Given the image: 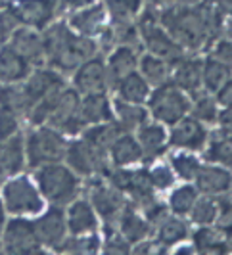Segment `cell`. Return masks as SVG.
I'll use <instances>...</instances> for the list:
<instances>
[{"instance_id":"6da1fadb","label":"cell","mask_w":232,"mask_h":255,"mask_svg":"<svg viewBox=\"0 0 232 255\" xmlns=\"http://www.w3.org/2000/svg\"><path fill=\"white\" fill-rule=\"evenodd\" d=\"M161 27L182 48L198 50L211 42L221 27L219 12L211 4H175L159 17Z\"/></svg>"},{"instance_id":"7a4b0ae2","label":"cell","mask_w":232,"mask_h":255,"mask_svg":"<svg viewBox=\"0 0 232 255\" xmlns=\"http://www.w3.org/2000/svg\"><path fill=\"white\" fill-rule=\"evenodd\" d=\"M42 48H44L46 60L52 62V65L64 71H71V69H77L89 58H92L96 44L89 37L73 35L65 25L58 23L44 33Z\"/></svg>"},{"instance_id":"3957f363","label":"cell","mask_w":232,"mask_h":255,"mask_svg":"<svg viewBox=\"0 0 232 255\" xmlns=\"http://www.w3.org/2000/svg\"><path fill=\"white\" fill-rule=\"evenodd\" d=\"M40 194L52 202V204H67L79 190V180L73 171L58 163L40 165V171L37 173Z\"/></svg>"},{"instance_id":"277c9868","label":"cell","mask_w":232,"mask_h":255,"mask_svg":"<svg viewBox=\"0 0 232 255\" xmlns=\"http://www.w3.org/2000/svg\"><path fill=\"white\" fill-rule=\"evenodd\" d=\"M65 150H67V144L62 138V134L56 132L54 128L39 127L27 138L25 153L33 167L58 163L65 157Z\"/></svg>"},{"instance_id":"5b68a950","label":"cell","mask_w":232,"mask_h":255,"mask_svg":"<svg viewBox=\"0 0 232 255\" xmlns=\"http://www.w3.org/2000/svg\"><path fill=\"white\" fill-rule=\"evenodd\" d=\"M190 110V100L175 83H163L150 98V112L157 121L175 125Z\"/></svg>"},{"instance_id":"8992f818","label":"cell","mask_w":232,"mask_h":255,"mask_svg":"<svg viewBox=\"0 0 232 255\" xmlns=\"http://www.w3.org/2000/svg\"><path fill=\"white\" fill-rule=\"evenodd\" d=\"M2 205L12 215H37L42 211L39 190L25 177L8 180L2 188Z\"/></svg>"},{"instance_id":"52a82bcc","label":"cell","mask_w":232,"mask_h":255,"mask_svg":"<svg viewBox=\"0 0 232 255\" xmlns=\"http://www.w3.org/2000/svg\"><path fill=\"white\" fill-rule=\"evenodd\" d=\"M140 35L148 46V50L159 58H163L167 64L182 60V46L171 38V35L155 21L152 13L146 12L144 19L140 21Z\"/></svg>"},{"instance_id":"ba28073f","label":"cell","mask_w":232,"mask_h":255,"mask_svg":"<svg viewBox=\"0 0 232 255\" xmlns=\"http://www.w3.org/2000/svg\"><path fill=\"white\" fill-rule=\"evenodd\" d=\"M81 98L77 96L75 90H65L62 92L60 100L56 102V106L52 108L50 115H48V123L54 128H60L64 132H71L75 134L81 128L85 127V121L81 117Z\"/></svg>"},{"instance_id":"9c48e42d","label":"cell","mask_w":232,"mask_h":255,"mask_svg":"<svg viewBox=\"0 0 232 255\" xmlns=\"http://www.w3.org/2000/svg\"><path fill=\"white\" fill-rule=\"evenodd\" d=\"M65 159L73 171L81 175H92V173H102L106 171V155L104 150L92 146L87 140L71 142L65 150Z\"/></svg>"},{"instance_id":"30bf717a","label":"cell","mask_w":232,"mask_h":255,"mask_svg":"<svg viewBox=\"0 0 232 255\" xmlns=\"http://www.w3.org/2000/svg\"><path fill=\"white\" fill-rule=\"evenodd\" d=\"M4 248L8 254H37L40 244L33 229V223L25 219H12L4 230Z\"/></svg>"},{"instance_id":"8fae6325","label":"cell","mask_w":232,"mask_h":255,"mask_svg":"<svg viewBox=\"0 0 232 255\" xmlns=\"http://www.w3.org/2000/svg\"><path fill=\"white\" fill-rule=\"evenodd\" d=\"M207 142V130L196 117H182L171 130V144L184 150H202Z\"/></svg>"},{"instance_id":"7c38bea8","label":"cell","mask_w":232,"mask_h":255,"mask_svg":"<svg viewBox=\"0 0 232 255\" xmlns=\"http://www.w3.org/2000/svg\"><path fill=\"white\" fill-rule=\"evenodd\" d=\"M58 0H19L13 12L25 25L42 29L54 17Z\"/></svg>"},{"instance_id":"4fadbf2b","label":"cell","mask_w":232,"mask_h":255,"mask_svg":"<svg viewBox=\"0 0 232 255\" xmlns=\"http://www.w3.org/2000/svg\"><path fill=\"white\" fill-rule=\"evenodd\" d=\"M33 229H35V234H37V240L40 246L56 248L65 238L67 225H65L64 213L60 209H52L33 223Z\"/></svg>"},{"instance_id":"5bb4252c","label":"cell","mask_w":232,"mask_h":255,"mask_svg":"<svg viewBox=\"0 0 232 255\" xmlns=\"http://www.w3.org/2000/svg\"><path fill=\"white\" fill-rule=\"evenodd\" d=\"M77 75H75V85L77 90L83 94H96V92H104L108 87V71L106 65L100 60H92L89 58L87 62L77 67Z\"/></svg>"},{"instance_id":"9a60e30c","label":"cell","mask_w":232,"mask_h":255,"mask_svg":"<svg viewBox=\"0 0 232 255\" xmlns=\"http://www.w3.org/2000/svg\"><path fill=\"white\" fill-rule=\"evenodd\" d=\"M91 202H92V205H94V209H96L106 221L121 219L123 211H125L123 196L119 194V190H117L116 186L110 188V186L96 184V186L92 188Z\"/></svg>"},{"instance_id":"2e32d148","label":"cell","mask_w":232,"mask_h":255,"mask_svg":"<svg viewBox=\"0 0 232 255\" xmlns=\"http://www.w3.org/2000/svg\"><path fill=\"white\" fill-rule=\"evenodd\" d=\"M10 46L23 56L29 64H39L44 58V48H42V37L35 33L29 27H17L10 35Z\"/></svg>"},{"instance_id":"e0dca14e","label":"cell","mask_w":232,"mask_h":255,"mask_svg":"<svg viewBox=\"0 0 232 255\" xmlns=\"http://www.w3.org/2000/svg\"><path fill=\"white\" fill-rule=\"evenodd\" d=\"M196 184L207 196H223L232 188V173L225 167H200Z\"/></svg>"},{"instance_id":"ac0fdd59","label":"cell","mask_w":232,"mask_h":255,"mask_svg":"<svg viewBox=\"0 0 232 255\" xmlns=\"http://www.w3.org/2000/svg\"><path fill=\"white\" fill-rule=\"evenodd\" d=\"M25 161V144L19 136L0 140V177H10L21 171Z\"/></svg>"},{"instance_id":"d6986e66","label":"cell","mask_w":232,"mask_h":255,"mask_svg":"<svg viewBox=\"0 0 232 255\" xmlns=\"http://www.w3.org/2000/svg\"><path fill=\"white\" fill-rule=\"evenodd\" d=\"M29 75V62L12 46L0 48V81L6 85L19 83Z\"/></svg>"},{"instance_id":"ffe728a7","label":"cell","mask_w":232,"mask_h":255,"mask_svg":"<svg viewBox=\"0 0 232 255\" xmlns=\"http://www.w3.org/2000/svg\"><path fill=\"white\" fill-rule=\"evenodd\" d=\"M65 225L71 230V234H91L96 230V213L92 209V205L87 200H79L75 204L69 205L67 209V217Z\"/></svg>"},{"instance_id":"44dd1931","label":"cell","mask_w":232,"mask_h":255,"mask_svg":"<svg viewBox=\"0 0 232 255\" xmlns=\"http://www.w3.org/2000/svg\"><path fill=\"white\" fill-rule=\"evenodd\" d=\"M81 117L87 123H104V121H112L114 119V112H112V106L110 100L106 98L104 92H96V94H85V98L81 100Z\"/></svg>"},{"instance_id":"7402d4cb","label":"cell","mask_w":232,"mask_h":255,"mask_svg":"<svg viewBox=\"0 0 232 255\" xmlns=\"http://www.w3.org/2000/svg\"><path fill=\"white\" fill-rule=\"evenodd\" d=\"M136 67V56L132 52V46H119L112 58H110V64H108V81L112 79L114 85H119L121 79L132 73Z\"/></svg>"},{"instance_id":"603a6c76","label":"cell","mask_w":232,"mask_h":255,"mask_svg":"<svg viewBox=\"0 0 232 255\" xmlns=\"http://www.w3.org/2000/svg\"><path fill=\"white\" fill-rule=\"evenodd\" d=\"M202 60H181V64L175 69V85L184 92H198L202 87Z\"/></svg>"},{"instance_id":"cb8c5ba5","label":"cell","mask_w":232,"mask_h":255,"mask_svg":"<svg viewBox=\"0 0 232 255\" xmlns=\"http://www.w3.org/2000/svg\"><path fill=\"white\" fill-rule=\"evenodd\" d=\"M56 83H60V77L56 75L54 71H37V73H33V75L29 77L25 83L21 85L23 92H25L27 102H29V110L39 102Z\"/></svg>"},{"instance_id":"d4e9b609","label":"cell","mask_w":232,"mask_h":255,"mask_svg":"<svg viewBox=\"0 0 232 255\" xmlns=\"http://www.w3.org/2000/svg\"><path fill=\"white\" fill-rule=\"evenodd\" d=\"M110 153H112V159L114 163L119 167L130 165V163H136L142 157V148L138 140H134L129 134H119L116 138V142L110 146Z\"/></svg>"},{"instance_id":"484cf974","label":"cell","mask_w":232,"mask_h":255,"mask_svg":"<svg viewBox=\"0 0 232 255\" xmlns=\"http://www.w3.org/2000/svg\"><path fill=\"white\" fill-rule=\"evenodd\" d=\"M117 87H119L121 100H125V102L142 104L150 96V85H148V81L140 73H136V71L129 73L125 79H121Z\"/></svg>"},{"instance_id":"4316f807","label":"cell","mask_w":232,"mask_h":255,"mask_svg":"<svg viewBox=\"0 0 232 255\" xmlns=\"http://www.w3.org/2000/svg\"><path fill=\"white\" fill-rule=\"evenodd\" d=\"M104 17H106V10H104L102 4H96V6H91L83 12L75 13L69 23L73 29H77L81 35L89 37V35H94L100 31V27L104 25Z\"/></svg>"},{"instance_id":"83f0119b","label":"cell","mask_w":232,"mask_h":255,"mask_svg":"<svg viewBox=\"0 0 232 255\" xmlns=\"http://www.w3.org/2000/svg\"><path fill=\"white\" fill-rule=\"evenodd\" d=\"M121 132H123V127L119 123H112V121L94 123L91 128L85 130V140L106 152V150H110V146L116 142V138Z\"/></svg>"},{"instance_id":"f1b7e54d","label":"cell","mask_w":232,"mask_h":255,"mask_svg":"<svg viewBox=\"0 0 232 255\" xmlns=\"http://www.w3.org/2000/svg\"><path fill=\"white\" fill-rule=\"evenodd\" d=\"M167 73H169V64L155 56V54H144L140 58V75L148 81V85H163L167 81Z\"/></svg>"},{"instance_id":"f546056e","label":"cell","mask_w":232,"mask_h":255,"mask_svg":"<svg viewBox=\"0 0 232 255\" xmlns=\"http://www.w3.org/2000/svg\"><path fill=\"white\" fill-rule=\"evenodd\" d=\"M231 79V67L227 64H223L217 58H207V62L204 64V71H202V83L206 85L207 90L217 92V90Z\"/></svg>"},{"instance_id":"4dcf8cb0","label":"cell","mask_w":232,"mask_h":255,"mask_svg":"<svg viewBox=\"0 0 232 255\" xmlns=\"http://www.w3.org/2000/svg\"><path fill=\"white\" fill-rule=\"evenodd\" d=\"M165 140H167V134H165V128L159 127V125H148L144 123V127L138 130V144L142 148V153H148V155H157L165 148Z\"/></svg>"},{"instance_id":"1f68e13d","label":"cell","mask_w":232,"mask_h":255,"mask_svg":"<svg viewBox=\"0 0 232 255\" xmlns=\"http://www.w3.org/2000/svg\"><path fill=\"white\" fill-rule=\"evenodd\" d=\"M194 246L202 254H225L227 246L223 242V232L213 229H200L194 234Z\"/></svg>"},{"instance_id":"d6a6232c","label":"cell","mask_w":232,"mask_h":255,"mask_svg":"<svg viewBox=\"0 0 232 255\" xmlns=\"http://www.w3.org/2000/svg\"><path fill=\"white\" fill-rule=\"evenodd\" d=\"M117 108V115H119V125L123 128H136L146 123L148 119V112L142 110L140 106L136 104L125 102V100H119L116 104Z\"/></svg>"},{"instance_id":"836d02e7","label":"cell","mask_w":232,"mask_h":255,"mask_svg":"<svg viewBox=\"0 0 232 255\" xmlns=\"http://www.w3.org/2000/svg\"><path fill=\"white\" fill-rule=\"evenodd\" d=\"M121 232L127 238V242H140L148 234V223L138 215H134L132 211L125 209L121 215Z\"/></svg>"},{"instance_id":"e575fe53","label":"cell","mask_w":232,"mask_h":255,"mask_svg":"<svg viewBox=\"0 0 232 255\" xmlns=\"http://www.w3.org/2000/svg\"><path fill=\"white\" fill-rule=\"evenodd\" d=\"M0 106L12 110L15 114L29 112V102H27V98H25L23 87H21V85L15 87V83L2 87V89H0Z\"/></svg>"},{"instance_id":"d590c367","label":"cell","mask_w":232,"mask_h":255,"mask_svg":"<svg viewBox=\"0 0 232 255\" xmlns=\"http://www.w3.org/2000/svg\"><path fill=\"white\" fill-rule=\"evenodd\" d=\"M186 225L182 223L181 219L171 217L163 219L161 225H159V232H157V240L163 246H173V244L181 242L186 238Z\"/></svg>"},{"instance_id":"8d00e7d4","label":"cell","mask_w":232,"mask_h":255,"mask_svg":"<svg viewBox=\"0 0 232 255\" xmlns=\"http://www.w3.org/2000/svg\"><path fill=\"white\" fill-rule=\"evenodd\" d=\"M198 200V188L196 186H181L177 190H173L171 198H169V205H171V211L177 213V215H186L190 213L194 202Z\"/></svg>"},{"instance_id":"74e56055","label":"cell","mask_w":232,"mask_h":255,"mask_svg":"<svg viewBox=\"0 0 232 255\" xmlns=\"http://www.w3.org/2000/svg\"><path fill=\"white\" fill-rule=\"evenodd\" d=\"M206 157L213 163H219L223 167H232V140L225 138L221 134L219 138L209 140V148L206 152Z\"/></svg>"},{"instance_id":"f35d334b","label":"cell","mask_w":232,"mask_h":255,"mask_svg":"<svg viewBox=\"0 0 232 255\" xmlns=\"http://www.w3.org/2000/svg\"><path fill=\"white\" fill-rule=\"evenodd\" d=\"M75 238L71 240H62L54 250H60V252H71V254H92L96 252L98 248V238L91 234H73Z\"/></svg>"},{"instance_id":"ab89813d","label":"cell","mask_w":232,"mask_h":255,"mask_svg":"<svg viewBox=\"0 0 232 255\" xmlns=\"http://www.w3.org/2000/svg\"><path fill=\"white\" fill-rule=\"evenodd\" d=\"M190 217L198 225H211L217 221V202L213 198H198L190 209Z\"/></svg>"},{"instance_id":"60d3db41","label":"cell","mask_w":232,"mask_h":255,"mask_svg":"<svg viewBox=\"0 0 232 255\" xmlns=\"http://www.w3.org/2000/svg\"><path fill=\"white\" fill-rule=\"evenodd\" d=\"M142 0H108V8L117 23H130V17L136 15Z\"/></svg>"},{"instance_id":"b9f144b4","label":"cell","mask_w":232,"mask_h":255,"mask_svg":"<svg viewBox=\"0 0 232 255\" xmlns=\"http://www.w3.org/2000/svg\"><path fill=\"white\" fill-rule=\"evenodd\" d=\"M171 163H173V169L177 171V175L184 180L196 179V173L200 169L198 159L194 155H190V153H177V155H173Z\"/></svg>"},{"instance_id":"7bdbcfd3","label":"cell","mask_w":232,"mask_h":255,"mask_svg":"<svg viewBox=\"0 0 232 255\" xmlns=\"http://www.w3.org/2000/svg\"><path fill=\"white\" fill-rule=\"evenodd\" d=\"M194 117L202 123H211L217 119V104L209 96H202L194 104Z\"/></svg>"},{"instance_id":"ee69618b","label":"cell","mask_w":232,"mask_h":255,"mask_svg":"<svg viewBox=\"0 0 232 255\" xmlns=\"http://www.w3.org/2000/svg\"><path fill=\"white\" fill-rule=\"evenodd\" d=\"M17 132V114L0 106V140L10 138Z\"/></svg>"},{"instance_id":"f6af8a7d","label":"cell","mask_w":232,"mask_h":255,"mask_svg":"<svg viewBox=\"0 0 232 255\" xmlns=\"http://www.w3.org/2000/svg\"><path fill=\"white\" fill-rule=\"evenodd\" d=\"M17 27H19V19L13 8H0V40L10 38V35Z\"/></svg>"},{"instance_id":"bcb514c9","label":"cell","mask_w":232,"mask_h":255,"mask_svg":"<svg viewBox=\"0 0 232 255\" xmlns=\"http://www.w3.org/2000/svg\"><path fill=\"white\" fill-rule=\"evenodd\" d=\"M148 177H150L152 186H155V188H161V190L169 188V186L175 182V177H173V173H171V169H169L167 165L154 167V169L148 173Z\"/></svg>"},{"instance_id":"7dc6e473","label":"cell","mask_w":232,"mask_h":255,"mask_svg":"<svg viewBox=\"0 0 232 255\" xmlns=\"http://www.w3.org/2000/svg\"><path fill=\"white\" fill-rule=\"evenodd\" d=\"M213 58H217L223 64H227L229 67H232V40H221L219 44L215 46Z\"/></svg>"},{"instance_id":"c3c4849f","label":"cell","mask_w":232,"mask_h":255,"mask_svg":"<svg viewBox=\"0 0 232 255\" xmlns=\"http://www.w3.org/2000/svg\"><path fill=\"white\" fill-rule=\"evenodd\" d=\"M106 252L108 254H129V242L127 238L123 236H114L112 240H108L106 244Z\"/></svg>"},{"instance_id":"681fc988","label":"cell","mask_w":232,"mask_h":255,"mask_svg":"<svg viewBox=\"0 0 232 255\" xmlns=\"http://www.w3.org/2000/svg\"><path fill=\"white\" fill-rule=\"evenodd\" d=\"M219 123H221V134L225 138L232 140V108H227L219 117Z\"/></svg>"},{"instance_id":"f907efd6","label":"cell","mask_w":232,"mask_h":255,"mask_svg":"<svg viewBox=\"0 0 232 255\" xmlns=\"http://www.w3.org/2000/svg\"><path fill=\"white\" fill-rule=\"evenodd\" d=\"M217 102L225 108H232V79H229L219 90H217Z\"/></svg>"},{"instance_id":"816d5d0a","label":"cell","mask_w":232,"mask_h":255,"mask_svg":"<svg viewBox=\"0 0 232 255\" xmlns=\"http://www.w3.org/2000/svg\"><path fill=\"white\" fill-rule=\"evenodd\" d=\"M60 6L64 10H77V8H85V6H91L92 0H58Z\"/></svg>"},{"instance_id":"f5cc1de1","label":"cell","mask_w":232,"mask_h":255,"mask_svg":"<svg viewBox=\"0 0 232 255\" xmlns=\"http://www.w3.org/2000/svg\"><path fill=\"white\" fill-rule=\"evenodd\" d=\"M223 242L227 246V252H232V225H225V232H223Z\"/></svg>"},{"instance_id":"db71d44e","label":"cell","mask_w":232,"mask_h":255,"mask_svg":"<svg viewBox=\"0 0 232 255\" xmlns=\"http://www.w3.org/2000/svg\"><path fill=\"white\" fill-rule=\"evenodd\" d=\"M215 8H219L223 13H231L232 15V0H213Z\"/></svg>"},{"instance_id":"11a10c76","label":"cell","mask_w":232,"mask_h":255,"mask_svg":"<svg viewBox=\"0 0 232 255\" xmlns=\"http://www.w3.org/2000/svg\"><path fill=\"white\" fill-rule=\"evenodd\" d=\"M155 4H169V6H175V4H196L200 0H154Z\"/></svg>"},{"instance_id":"9f6ffc18","label":"cell","mask_w":232,"mask_h":255,"mask_svg":"<svg viewBox=\"0 0 232 255\" xmlns=\"http://www.w3.org/2000/svg\"><path fill=\"white\" fill-rule=\"evenodd\" d=\"M4 211H6L4 205L0 204V229H2V225H4Z\"/></svg>"},{"instance_id":"6f0895ef","label":"cell","mask_w":232,"mask_h":255,"mask_svg":"<svg viewBox=\"0 0 232 255\" xmlns=\"http://www.w3.org/2000/svg\"><path fill=\"white\" fill-rule=\"evenodd\" d=\"M229 40H232V21H231V25H229Z\"/></svg>"}]
</instances>
